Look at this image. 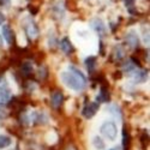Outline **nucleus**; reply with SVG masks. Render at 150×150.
I'll return each instance as SVG.
<instances>
[{
	"instance_id": "nucleus-1",
	"label": "nucleus",
	"mask_w": 150,
	"mask_h": 150,
	"mask_svg": "<svg viewBox=\"0 0 150 150\" xmlns=\"http://www.w3.org/2000/svg\"><path fill=\"white\" fill-rule=\"evenodd\" d=\"M60 78L67 88L74 90V91H81L85 88L86 85V78L84 74L76 67H69V70L62 71L60 74Z\"/></svg>"
},
{
	"instance_id": "nucleus-2",
	"label": "nucleus",
	"mask_w": 150,
	"mask_h": 150,
	"mask_svg": "<svg viewBox=\"0 0 150 150\" xmlns=\"http://www.w3.org/2000/svg\"><path fill=\"white\" fill-rule=\"evenodd\" d=\"M100 131H101V133L109 141H114L117 138L118 127L114 121H105L101 125V127H100Z\"/></svg>"
},
{
	"instance_id": "nucleus-3",
	"label": "nucleus",
	"mask_w": 150,
	"mask_h": 150,
	"mask_svg": "<svg viewBox=\"0 0 150 150\" xmlns=\"http://www.w3.org/2000/svg\"><path fill=\"white\" fill-rule=\"evenodd\" d=\"M90 27L98 34V35H105L106 33V25H105V23L100 19V18H94L90 21Z\"/></svg>"
},
{
	"instance_id": "nucleus-4",
	"label": "nucleus",
	"mask_w": 150,
	"mask_h": 150,
	"mask_svg": "<svg viewBox=\"0 0 150 150\" xmlns=\"http://www.w3.org/2000/svg\"><path fill=\"white\" fill-rule=\"evenodd\" d=\"M97 109H98V105L97 103H88L84 108H83V110H82V114H83V117L84 118H86V119H90V118H93L95 114H96V112H97Z\"/></svg>"
},
{
	"instance_id": "nucleus-5",
	"label": "nucleus",
	"mask_w": 150,
	"mask_h": 150,
	"mask_svg": "<svg viewBox=\"0 0 150 150\" xmlns=\"http://www.w3.org/2000/svg\"><path fill=\"white\" fill-rule=\"evenodd\" d=\"M25 31L30 39H35L37 34H39V28H37V25L34 22H29L25 24Z\"/></svg>"
},
{
	"instance_id": "nucleus-6",
	"label": "nucleus",
	"mask_w": 150,
	"mask_h": 150,
	"mask_svg": "<svg viewBox=\"0 0 150 150\" xmlns=\"http://www.w3.org/2000/svg\"><path fill=\"white\" fill-rule=\"evenodd\" d=\"M60 48L62 49V52L65 54H70L72 51H73V47H72V43L71 41L67 39V37H64L60 42Z\"/></svg>"
},
{
	"instance_id": "nucleus-7",
	"label": "nucleus",
	"mask_w": 150,
	"mask_h": 150,
	"mask_svg": "<svg viewBox=\"0 0 150 150\" xmlns=\"http://www.w3.org/2000/svg\"><path fill=\"white\" fill-rule=\"evenodd\" d=\"M126 42L131 48H136L137 46H138V36H137V34L133 33V31L129 33L127 36H126Z\"/></svg>"
},
{
	"instance_id": "nucleus-8",
	"label": "nucleus",
	"mask_w": 150,
	"mask_h": 150,
	"mask_svg": "<svg viewBox=\"0 0 150 150\" xmlns=\"http://www.w3.org/2000/svg\"><path fill=\"white\" fill-rule=\"evenodd\" d=\"M62 101H64V96H62L61 93L57 91V93L53 94V96H52V105H53L54 108H59L62 105Z\"/></svg>"
},
{
	"instance_id": "nucleus-9",
	"label": "nucleus",
	"mask_w": 150,
	"mask_h": 150,
	"mask_svg": "<svg viewBox=\"0 0 150 150\" xmlns=\"http://www.w3.org/2000/svg\"><path fill=\"white\" fill-rule=\"evenodd\" d=\"M11 98V93L5 89H0V106L7 103Z\"/></svg>"
},
{
	"instance_id": "nucleus-10",
	"label": "nucleus",
	"mask_w": 150,
	"mask_h": 150,
	"mask_svg": "<svg viewBox=\"0 0 150 150\" xmlns=\"http://www.w3.org/2000/svg\"><path fill=\"white\" fill-rule=\"evenodd\" d=\"M146 76H148L146 71H136V73H134V81L138 82V83H143V82L146 81Z\"/></svg>"
},
{
	"instance_id": "nucleus-11",
	"label": "nucleus",
	"mask_w": 150,
	"mask_h": 150,
	"mask_svg": "<svg viewBox=\"0 0 150 150\" xmlns=\"http://www.w3.org/2000/svg\"><path fill=\"white\" fill-rule=\"evenodd\" d=\"M1 31H3V36H4V39L6 40V42L7 43H11L12 42V33H11L10 27L4 25L3 29H1Z\"/></svg>"
},
{
	"instance_id": "nucleus-12",
	"label": "nucleus",
	"mask_w": 150,
	"mask_h": 150,
	"mask_svg": "<svg viewBox=\"0 0 150 150\" xmlns=\"http://www.w3.org/2000/svg\"><path fill=\"white\" fill-rule=\"evenodd\" d=\"M122 145H124V150H129L130 146V134L126 131V129L122 132Z\"/></svg>"
},
{
	"instance_id": "nucleus-13",
	"label": "nucleus",
	"mask_w": 150,
	"mask_h": 150,
	"mask_svg": "<svg viewBox=\"0 0 150 150\" xmlns=\"http://www.w3.org/2000/svg\"><path fill=\"white\" fill-rule=\"evenodd\" d=\"M11 144V138L8 136H5V134H0V149L3 148H6Z\"/></svg>"
},
{
	"instance_id": "nucleus-14",
	"label": "nucleus",
	"mask_w": 150,
	"mask_h": 150,
	"mask_svg": "<svg viewBox=\"0 0 150 150\" xmlns=\"http://www.w3.org/2000/svg\"><path fill=\"white\" fill-rule=\"evenodd\" d=\"M93 143H94V146L96 148V149H103L105 148V143H103V141L100 138V137H95V138L93 139Z\"/></svg>"
},
{
	"instance_id": "nucleus-15",
	"label": "nucleus",
	"mask_w": 150,
	"mask_h": 150,
	"mask_svg": "<svg viewBox=\"0 0 150 150\" xmlns=\"http://www.w3.org/2000/svg\"><path fill=\"white\" fill-rule=\"evenodd\" d=\"M95 61H96V59H95L94 57H89V58H86V59H85L86 67H88L89 70H93V67L95 66Z\"/></svg>"
},
{
	"instance_id": "nucleus-16",
	"label": "nucleus",
	"mask_w": 150,
	"mask_h": 150,
	"mask_svg": "<svg viewBox=\"0 0 150 150\" xmlns=\"http://www.w3.org/2000/svg\"><path fill=\"white\" fill-rule=\"evenodd\" d=\"M5 22V16L1 13V12H0V24H3Z\"/></svg>"
},
{
	"instance_id": "nucleus-17",
	"label": "nucleus",
	"mask_w": 150,
	"mask_h": 150,
	"mask_svg": "<svg viewBox=\"0 0 150 150\" xmlns=\"http://www.w3.org/2000/svg\"><path fill=\"white\" fill-rule=\"evenodd\" d=\"M5 85V79L3 77H0V86H4Z\"/></svg>"
},
{
	"instance_id": "nucleus-18",
	"label": "nucleus",
	"mask_w": 150,
	"mask_h": 150,
	"mask_svg": "<svg viewBox=\"0 0 150 150\" xmlns=\"http://www.w3.org/2000/svg\"><path fill=\"white\" fill-rule=\"evenodd\" d=\"M109 150H120L118 146H114V148H112V149H109Z\"/></svg>"
}]
</instances>
